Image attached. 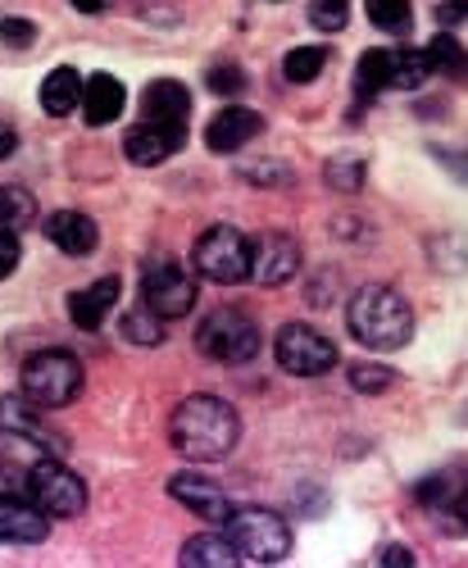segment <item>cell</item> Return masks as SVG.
<instances>
[{
    "label": "cell",
    "instance_id": "d6a6232c",
    "mask_svg": "<svg viewBox=\"0 0 468 568\" xmlns=\"http://www.w3.org/2000/svg\"><path fill=\"white\" fill-rule=\"evenodd\" d=\"M210 91H214V97H242V91H246V73L218 64V69H210Z\"/></svg>",
    "mask_w": 468,
    "mask_h": 568
},
{
    "label": "cell",
    "instance_id": "d590c367",
    "mask_svg": "<svg viewBox=\"0 0 468 568\" xmlns=\"http://www.w3.org/2000/svg\"><path fill=\"white\" fill-rule=\"evenodd\" d=\"M437 19H441V23H450V28H455V23H459V19H468V0H446V6H441V10H437Z\"/></svg>",
    "mask_w": 468,
    "mask_h": 568
},
{
    "label": "cell",
    "instance_id": "ffe728a7",
    "mask_svg": "<svg viewBox=\"0 0 468 568\" xmlns=\"http://www.w3.org/2000/svg\"><path fill=\"white\" fill-rule=\"evenodd\" d=\"M82 87H87V82L78 78V69H69V64L51 69V73L41 78V110L55 114V119L82 110Z\"/></svg>",
    "mask_w": 468,
    "mask_h": 568
},
{
    "label": "cell",
    "instance_id": "4dcf8cb0",
    "mask_svg": "<svg viewBox=\"0 0 468 568\" xmlns=\"http://www.w3.org/2000/svg\"><path fill=\"white\" fill-rule=\"evenodd\" d=\"M350 387L355 392H387L391 387V368H383V364H350Z\"/></svg>",
    "mask_w": 468,
    "mask_h": 568
},
{
    "label": "cell",
    "instance_id": "ac0fdd59",
    "mask_svg": "<svg viewBox=\"0 0 468 568\" xmlns=\"http://www.w3.org/2000/svg\"><path fill=\"white\" fill-rule=\"evenodd\" d=\"M146 119L151 123H164V128H177V132H186V114H192V91H186L182 82H173V78H160V82H151L146 87Z\"/></svg>",
    "mask_w": 468,
    "mask_h": 568
},
{
    "label": "cell",
    "instance_id": "44dd1931",
    "mask_svg": "<svg viewBox=\"0 0 468 568\" xmlns=\"http://www.w3.org/2000/svg\"><path fill=\"white\" fill-rule=\"evenodd\" d=\"M237 559H242V550L227 532H201L177 555V564H186V568H232Z\"/></svg>",
    "mask_w": 468,
    "mask_h": 568
},
{
    "label": "cell",
    "instance_id": "8992f818",
    "mask_svg": "<svg viewBox=\"0 0 468 568\" xmlns=\"http://www.w3.org/2000/svg\"><path fill=\"white\" fill-rule=\"evenodd\" d=\"M196 346H201V355H210L218 364H246V359L260 355L264 342H260V327H255L251 314H242V310H214L196 327Z\"/></svg>",
    "mask_w": 468,
    "mask_h": 568
},
{
    "label": "cell",
    "instance_id": "f1b7e54d",
    "mask_svg": "<svg viewBox=\"0 0 468 568\" xmlns=\"http://www.w3.org/2000/svg\"><path fill=\"white\" fill-rule=\"evenodd\" d=\"M37 219V201L23 192V186H0V227H23Z\"/></svg>",
    "mask_w": 468,
    "mask_h": 568
},
{
    "label": "cell",
    "instance_id": "7c38bea8",
    "mask_svg": "<svg viewBox=\"0 0 468 568\" xmlns=\"http://www.w3.org/2000/svg\"><path fill=\"white\" fill-rule=\"evenodd\" d=\"M169 496L177 505H186L196 518H210V524H223V518L232 514V500L223 496V487L210 483V478H201V473H173V478H169Z\"/></svg>",
    "mask_w": 468,
    "mask_h": 568
},
{
    "label": "cell",
    "instance_id": "ba28073f",
    "mask_svg": "<svg viewBox=\"0 0 468 568\" xmlns=\"http://www.w3.org/2000/svg\"><path fill=\"white\" fill-rule=\"evenodd\" d=\"M142 301L160 318H186L196 310V277L173 260H151L142 268Z\"/></svg>",
    "mask_w": 468,
    "mask_h": 568
},
{
    "label": "cell",
    "instance_id": "8d00e7d4",
    "mask_svg": "<svg viewBox=\"0 0 468 568\" xmlns=\"http://www.w3.org/2000/svg\"><path fill=\"white\" fill-rule=\"evenodd\" d=\"M19 151V132L10 123H0V160H10Z\"/></svg>",
    "mask_w": 468,
    "mask_h": 568
},
{
    "label": "cell",
    "instance_id": "74e56055",
    "mask_svg": "<svg viewBox=\"0 0 468 568\" xmlns=\"http://www.w3.org/2000/svg\"><path fill=\"white\" fill-rule=\"evenodd\" d=\"M378 559H383V564H391V568H409V564H414V555H409L405 546H387Z\"/></svg>",
    "mask_w": 468,
    "mask_h": 568
},
{
    "label": "cell",
    "instance_id": "4fadbf2b",
    "mask_svg": "<svg viewBox=\"0 0 468 568\" xmlns=\"http://www.w3.org/2000/svg\"><path fill=\"white\" fill-rule=\"evenodd\" d=\"M182 141H186V132L146 119V123H136V128L123 136V155H128L136 169H155V164H164L173 151H182Z\"/></svg>",
    "mask_w": 468,
    "mask_h": 568
},
{
    "label": "cell",
    "instance_id": "3957f363",
    "mask_svg": "<svg viewBox=\"0 0 468 568\" xmlns=\"http://www.w3.org/2000/svg\"><path fill=\"white\" fill-rule=\"evenodd\" d=\"M223 532L237 541L242 559L251 564H283L292 555V528L273 509H232L223 518Z\"/></svg>",
    "mask_w": 468,
    "mask_h": 568
},
{
    "label": "cell",
    "instance_id": "603a6c76",
    "mask_svg": "<svg viewBox=\"0 0 468 568\" xmlns=\"http://www.w3.org/2000/svg\"><path fill=\"white\" fill-rule=\"evenodd\" d=\"M123 337L136 342V346H160V342H164V318L142 301L136 310L123 314Z\"/></svg>",
    "mask_w": 468,
    "mask_h": 568
},
{
    "label": "cell",
    "instance_id": "1f68e13d",
    "mask_svg": "<svg viewBox=\"0 0 468 568\" xmlns=\"http://www.w3.org/2000/svg\"><path fill=\"white\" fill-rule=\"evenodd\" d=\"M359 182H364L359 160H333L327 164V186H337V192H359Z\"/></svg>",
    "mask_w": 468,
    "mask_h": 568
},
{
    "label": "cell",
    "instance_id": "7a4b0ae2",
    "mask_svg": "<svg viewBox=\"0 0 468 568\" xmlns=\"http://www.w3.org/2000/svg\"><path fill=\"white\" fill-rule=\"evenodd\" d=\"M346 323L350 337L364 342L368 351H400L414 337V310L391 287H359L355 301L346 305Z\"/></svg>",
    "mask_w": 468,
    "mask_h": 568
},
{
    "label": "cell",
    "instance_id": "52a82bcc",
    "mask_svg": "<svg viewBox=\"0 0 468 568\" xmlns=\"http://www.w3.org/2000/svg\"><path fill=\"white\" fill-rule=\"evenodd\" d=\"M273 355L287 373L296 377H318V373H333L337 368V346L327 342L318 327H305V323H287L283 333L273 337Z\"/></svg>",
    "mask_w": 468,
    "mask_h": 568
},
{
    "label": "cell",
    "instance_id": "5bb4252c",
    "mask_svg": "<svg viewBox=\"0 0 468 568\" xmlns=\"http://www.w3.org/2000/svg\"><path fill=\"white\" fill-rule=\"evenodd\" d=\"M264 132V119L255 110H242V105H232V110H218L205 128V146L214 155H237L246 141H255Z\"/></svg>",
    "mask_w": 468,
    "mask_h": 568
},
{
    "label": "cell",
    "instance_id": "5b68a950",
    "mask_svg": "<svg viewBox=\"0 0 468 568\" xmlns=\"http://www.w3.org/2000/svg\"><path fill=\"white\" fill-rule=\"evenodd\" d=\"M82 392V364L69 351H41L23 364V396L37 409H60Z\"/></svg>",
    "mask_w": 468,
    "mask_h": 568
},
{
    "label": "cell",
    "instance_id": "2e32d148",
    "mask_svg": "<svg viewBox=\"0 0 468 568\" xmlns=\"http://www.w3.org/2000/svg\"><path fill=\"white\" fill-rule=\"evenodd\" d=\"M123 101H128V91L114 73H91L82 87V123H91V128L114 123L123 114Z\"/></svg>",
    "mask_w": 468,
    "mask_h": 568
},
{
    "label": "cell",
    "instance_id": "83f0119b",
    "mask_svg": "<svg viewBox=\"0 0 468 568\" xmlns=\"http://www.w3.org/2000/svg\"><path fill=\"white\" fill-rule=\"evenodd\" d=\"M323 64H327V51H323V45H296V51L283 60V73H287V82L305 87V82H314V78L323 73Z\"/></svg>",
    "mask_w": 468,
    "mask_h": 568
},
{
    "label": "cell",
    "instance_id": "6da1fadb",
    "mask_svg": "<svg viewBox=\"0 0 468 568\" xmlns=\"http://www.w3.org/2000/svg\"><path fill=\"white\" fill-rule=\"evenodd\" d=\"M169 437H173V446H177L186 459L214 464V459H227L232 450H237V442H242V418H237V409H232L227 400L196 392V396H186V400L173 409Z\"/></svg>",
    "mask_w": 468,
    "mask_h": 568
},
{
    "label": "cell",
    "instance_id": "e0dca14e",
    "mask_svg": "<svg viewBox=\"0 0 468 568\" xmlns=\"http://www.w3.org/2000/svg\"><path fill=\"white\" fill-rule=\"evenodd\" d=\"M119 296H123V282H119V277H101V282H91L87 292H73V296H69V318H73V327H82V333H96V327L105 323V314L114 310Z\"/></svg>",
    "mask_w": 468,
    "mask_h": 568
},
{
    "label": "cell",
    "instance_id": "7402d4cb",
    "mask_svg": "<svg viewBox=\"0 0 468 568\" xmlns=\"http://www.w3.org/2000/svg\"><path fill=\"white\" fill-rule=\"evenodd\" d=\"M428 64H433V73H446V78H468V55H464V45L455 41V37H446V32H437L433 41H428Z\"/></svg>",
    "mask_w": 468,
    "mask_h": 568
},
{
    "label": "cell",
    "instance_id": "4316f807",
    "mask_svg": "<svg viewBox=\"0 0 468 568\" xmlns=\"http://www.w3.org/2000/svg\"><path fill=\"white\" fill-rule=\"evenodd\" d=\"M368 23L383 28V32H405L414 23V6L409 0H364Z\"/></svg>",
    "mask_w": 468,
    "mask_h": 568
},
{
    "label": "cell",
    "instance_id": "cb8c5ba5",
    "mask_svg": "<svg viewBox=\"0 0 468 568\" xmlns=\"http://www.w3.org/2000/svg\"><path fill=\"white\" fill-rule=\"evenodd\" d=\"M387 87H391V60H387V51H368L359 60V69H355V91L368 101V97H378V91H387Z\"/></svg>",
    "mask_w": 468,
    "mask_h": 568
},
{
    "label": "cell",
    "instance_id": "8fae6325",
    "mask_svg": "<svg viewBox=\"0 0 468 568\" xmlns=\"http://www.w3.org/2000/svg\"><path fill=\"white\" fill-rule=\"evenodd\" d=\"M301 273V246L283 232H268L255 242V260H251V277L260 287H283Z\"/></svg>",
    "mask_w": 468,
    "mask_h": 568
},
{
    "label": "cell",
    "instance_id": "30bf717a",
    "mask_svg": "<svg viewBox=\"0 0 468 568\" xmlns=\"http://www.w3.org/2000/svg\"><path fill=\"white\" fill-rule=\"evenodd\" d=\"M51 537V514L32 496H0V541L6 546H37Z\"/></svg>",
    "mask_w": 468,
    "mask_h": 568
},
{
    "label": "cell",
    "instance_id": "f546056e",
    "mask_svg": "<svg viewBox=\"0 0 468 568\" xmlns=\"http://www.w3.org/2000/svg\"><path fill=\"white\" fill-rule=\"evenodd\" d=\"M346 19H350L346 0H314V10H309V23H314L318 32H342Z\"/></svg>",
    "mask_w": 468,
    "mask_h": 568
},
{
    "label": "cell",
    "instance_id": "484cf974",
    "mask_svg": "<svg viewBox=\"0 0 468 568\" xmlns=\"http://www.w3.org/2000/svg\"><path fill=\"white\" fill-rule=\"evenodd\" d=\"M437 514H441V528L446 532L468 537V483H450L446 496L437 500Z\"/></svg>",
    "mask_w": 468,
    "mask_h": 568
},
{
    "label": "cell",
    "instance_id": "d4e9b609",
    "mask_svg": "<svg viewBox=\"0 0 468 568\" xmlns=\"http://www.w3.org/2000/svg\"><path fill=\"white\" fill-rule=\"evenodd\" d=\"M387 60H391V87H405V91L424 87L428 73H433L424 51H387Z\"/></svg>",
    "mask_w": 468,
    "mask_h": 568
},
{
    "label": "cell",
    "instance_id": "9a60e30c",
    "mask_svg": "<svg viewBox=\"0 0 468 568\" xmlns=\"http://www.w3.org/2000/svg\"><path fill=\"white\" fill-rule=\"evenodd\" d=\"M41 232H45V242H51L55 251H64V255H91V251H96V242H101L96 223H91L87 214H78V210L51 214Z\"/></svg>",
    "mask_w": 468,
    "mask_h": 568
},
{
    "label": "cell",
    "instance_id": "e575fe53",
    "mask_svg": "<svg viewBox=\"0 0 468 568\" xmlns=\"http://www.w3.org/2000/svg\"><path fill=\"white\" fill-rule=\"evenodd\" d=\"M0 37H6V45H14V51H28V45L37 41V28L28 19H6L0 23Z\"/></svg>",
    "mask_w": 468,
    "mask_h": 568
},
{
    "label": "cell",
    "instance_id": "836d02e7",
    "mask_svg": "<svg viewBox=\"0 0 468 568\" xmlns=\"http://www.w3.org/2000/svg\"><path fill=\"white\" fill-rule=\"evenodd\" d=\"M19 255H23L19 232H14V227H0V282H6V277L19 268Z\"/></svg>",
    "mask_w": 468,
    "mask_h": 568
},
{
    "label": "cell",
    "instance_id": "277c9868",
    "mask_svg": "<svg viewBox=\"0 0 468 568\" xmlns=\"http://www.w3.org/2000/svg\"><path fill=\"white\" fill-rule=\"evenodd\" d=\"M251 260H255V246L246 242L237 227H227V223L205 227L196 236V246H192L196 273L218 282V287H237V282H246L251 277Z\"/></svg>",
    "mask_w": 468,
    "mask_h": 568
},
{
    "label": "cell",
    "instance_id": "9c48e42d",
    "mask_svg": "<svg viewBox=\"0 0 468 568\" xmlns=\"http://www.w3.org/2000/svg\"><path fill=\"white\" fill-rule=\"evenodd\" d=\"M28 496L51 518H78L87 509V487L78 473H69L60 459H41L28 473Z\"/></svg>",
    "mask_w": 468,
    "mask_h": 568
},
{
    "label": "cell",
    "instance_id": "d6986e66",
    "mask_svg": "<svg viewBox=\"0 0 468 568\" xmlns=\"http://www.w3.org/2000/svg\"><path fill=\"white\" fill-rule=\"evenodd\" d=\"M0 433H10V437H23V442H37L41 450H64L51 433L37 423V409L28 396H0Z\"/></svg>",
    "mask_w": 468,
    "mask_h": 568
},
{
    "label": "cell",
    "instance_id": "f35d334b",
    "mask_svg": "<svg viewBox=\"0 0 468 568\" xmlns=\"http://www.w3.org/2000/svg\"><path fill=\"white\" fill-rule=\"evenodd\" d=\"M73 10H78V14H101L105 0H73Z\"/></svg>",
    "mask_w": 468,
    "mask_h": 568
}]
</instances>
